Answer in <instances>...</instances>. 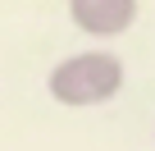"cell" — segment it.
<instances>
[{"mask_svg": "<svg viewBox=\"0 0 155 151\" xmlns=\"http://www.w3.org/2000/svg\"><path fill=\"white\" fill-rule=\"evenodd\" d=\"M119 87H123V64L105 50L68 55L50 73V96L59 105H101V101L119 96Z\"/></svg>", "mask_w": 155, "mask_h": 151, "instance_id": "1", "label": "cell"}, {"mask_svg": "<svg viewBox=\"0 0 155 151\" xmlns=\"http://www.w3.org/2000/svg\"><path fill=\"white\" fill-rule=\"evenodd\" d=\"M68 14L73 23L91 32V37H114L128 32L137 19V0H68Z\"/></svg>", "mask_w": 155, "mask_h": 151, "instance_id": "2", "label": "cell"}]
</instances>
